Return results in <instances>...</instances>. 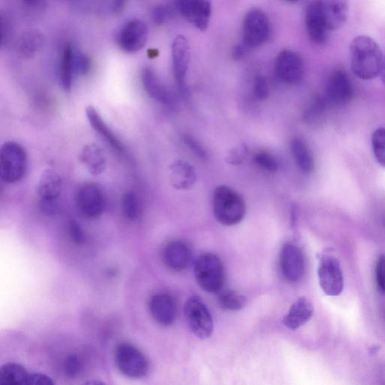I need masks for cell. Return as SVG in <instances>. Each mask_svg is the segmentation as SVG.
<instances>
[{
  "label": "cell",
  "mask_w": 385,
  "mask_h": 385,
  "mask_svg": "<svg viewBox=\"0 0 385 385\" xmlns=\"http://www.w3.org/2000/svg\"><path fill=\"white\" fill-rule=\"evenodd\" d=\"M352 70L362 80L369 81L380 75L383 52L374 40L367 36H358L350 44Z\"/></svg>",
  "instance_id": "1"
},
{
  "label": "cell",
  "mask_w": 385,
  "mask_h": 385,
  "mask_svg": "<svg viewBox=\"0 0 385 385\" xmlns=\"http://www.w3.org/2000/svg\"><path fill=\"white\" fill-rule=\"evenodd\" d=\"M213 211L220 224L234 226L245 218L246 207L241 195L232 188L221 185L214 192Z\"/></svg>",
  "instance_id": "2"
},
{
  "label": "cell",
  "mask_w": 385,
  "mask_h": 385,
  "mask_svg": "<svg viewBox=\"0 0 385 385\" xmlns=\"http://www.w3.org/2000/svg\"><path fill=\"white\" fill-rule=\"evenodd\" d=\"M28 171V155L18 142H5L0 149V178L6 184H16L24 178Z\"/></svg>",
  "instance_id": "3"
},
{
  "label": "cell",
  "mask_w": 385,
  "mask_h": 385,
  "mask_svg": "<svg viewBox=\"0 0 385 385\" xmlns=\"http://www.w3.org/2000/svg\"><path fill=\"white\" fill-rule=\"evenodd\" d=\"M195 275L199 286L206 292L219 293L224 286V266L220 258L214 254H203L197 257Z\"/></svg>",
  "instance_id": "4"
},
{
  "label": "cell",
  "mask_w": 385,
  "mask_h": 385,
  "mask_svg": "<svg viewBox=\"0 0 385 385\" xmlns=\"http://www.w3.org/2000/svg\"><path fill=\"white\" fill-rule=\"evenodd\" d=\"M61 190V175L54 169H48L42 173L37 187L38 205L42 213L47 216L58 213Z\"/></svg>",
  "instance_id": "5"
},
{
  "label": "cell",
  "mask_w": 385,
  "mask_h": 385,
  "mask_svg": "<svg viewBox=\"0 0 385 385\" xmlns=\"http://www.w3.org/2000/svg\"><path fill=\"white\" fill-rule=\"evenodd\" d=\"M75 201L78 211L89 219L100 217L107 206L104 190L94 183H86L79 186L75 192Z\"/></svg>",
  "instance_id": "6"
},
{
  "label": "cell",
  "mask_w": 385,
  "mask_h": 385,
  "mask_svg": "<svg viewBox=\"0 0 385 385\" xmlns=\"http://www.w3.org/2000/svg\"><path fill=\"white\" fill-rule=\"evenodd\" d=\"M116 361L123 374L133 379L144 377L149 369V361L141 350L129 343L116 348Z\"/></svg>",
  "instance_id": "7"
},
{
  "label": "cell",
  "mask_w": 385,
  "mask_h": 385,
  "mask_svg": "<svg viewBox=\"0 0 385 385\" xmlns=\"http://www.w3.org/2000/svg\"><path fill=\"white\" fill-rule=\"evenodd\" d=\"M185 316L190 331L201 339L209 338L214 330L212 317L197 296L190 298L185 305Z\"/></svg>",
  "instance_id": "8"
},
{
  "label": "cell",
  "mask_w": 385,
  "mask_h": 385,
  "mask_svg": "<svg viewBox=\"0 0 385 385\" xmlns=\"http://www.w3.org/2000/svg\"><path fill=\"white\" fill-rule=\"evenodd\" d=\"M270 32V25L267 15L259 9H252L246 14L243 20V44L248 49H256L266 43Z\"/></svg>",
  "instance_id": "9"
},
{
  "label": "cell",
  "mask_w": 385,
  "mask_h": 385,
  "mask_svg": "<svg viewBox=\"0 0 385 385\" xmlns=\"http://www.w3.org/2000/svg\"><path fill=\"white\" fill-rule=\"evenodd\" d=\"M318 275L320 286L326 295L336 297L341 294L344 288V278L341 264L336 257L322 255Z\"/></svg>",
  "instance_id": "10"
},
{
  "label": "cell",
  "mask_w": 385,
  "mask_h": 385,
  "mask_svg": "<svg viewBox=\"0 0 385 385\" xmlns=\"http://www.w3.org/2000/svg\"><path fill=\"white\" fill-rule=\"evenodd\" d=\"M354 90L350 77L343 70L334 72L326 87L324 99L329 108H342L350 103Z\"/></svg>",
  "instance_id": "11"
},
{
  "label": "cell",
  "mask_w": 385,
  "mask_h": 385,
  "mask_svg": "<svg viewBox=\"0 0 385 385\" xmlns=\"http://www.w3.org/2000/svg\"><path fill=\"white\" fill-rule=\"evenodd\" d=\"M149 36V28L145 23L139 19H133L121 28L117 42L123 51L133 54L141 51L145 47Z\"/></svg>",
  "instance_id": "12"
},
{
  "label": "cell",
  "mask_w": 385,
  "mask_h": 385,
  "mask_svg": "<svg viewBox=\"0 0 385 385\" xmlns=\"http://www.w3.org/2000/svg\"><path fill=\"white\" fill-rule=\"evenodd\" d=\"M173 70L176 85L181 96H188L186 78L190 64V47L187 39L177 37L172 47Z\"/></svg>",
  "instance_id": "13"
},
{
  "label": "cell",
  "mask_w": 385,
  "mask_h": 385,
  "mask_svg": "<svg viewBox=\"0 0 385 385\" xmlns=\"http://www.w3.org/2000/svg\"><path fill=\"white\" fill-rule=\"evenodd\" d=\"M280 267L283 276L289 282L296 283L302 279L305 273V262L299 246L288 243L282 247Z\"/></svg>",
  "instance_id": "14"
},
{
  "label": "cell",
  "mask_w": 385,
  "mask_h": 385,
  "mask_svg": "<svg viewBox=\"0 0 385 385\" xmlns=\"http://www.w3.org/2000/svg\"><path fill=\"white\" fill-rule=\"evenodd\" d=\"M276 71L281 81L291 85L300 84L304 77V65L300 56L291 50L281 51L276 59Z\"/></svg>",
  "instance_id": "15"
},
{
  "label": "cell",
  "mask_w": 385,
  "mask_h": 385,
  "mask_svg": "<svg viewBox=\"0 0 385 385\" xmlns=\"http://www.w3.org/2000/svg\"><path fill=\"white\" fill-rule=\"evenodd\" d=\"M176 7L197 29L201 31L207 29L212 13L209 0H176Z\"/></svg>",
  "instance_id": "16"
},
{
  "label": "cell",
  "mask_w": 385,
  "mask_h": 385,
  "mask_svg": "<svg viewBox=\"0 0 385 385\" xmlns=\"http://www.w3.org/2000/svg\"><path fill=\"white\" fill-rule=\"evenodd\" d=\"M329 31L341 29L349 14L348 0H316Z\"/></svg>",
  "instance_id": "17"
},
{
  "label": "cell",
  "mask_w": 385,
  "mask_h": 385,
  "mask_svg": "<svg viewBox=\"0 0 385 385\" xmlns=\"http://www.w3.org/2000/svg\"><path fill=\"white\" fill-rule=\"evenodd\" d=\"M149 310L153 319L163 326L173 325L177 318L176 303L167 293L155 294L150 300Z\"/></svg>",
  "instance_id": "18"
},
{
  "label": "cell",
  "mask_w": 385,
  "mask_h": 385,
  "mask_svg": "<svg viewBox=\"0 0 385 385\" xmlns=\"http://www.w3.org/2000/svg\"><path fill=\"white\" fill-rule=\"evenodd\" d=\"M165 266L174 271H182L189 265L190 251L182 241L173 240L166 244L162 252Z\"/></svg>",
  "instance_id": "19"
},
{
  "label": "cell",
  "mask_w": 385,
  "mask_h": 385,
  "mask_svg": "<svg viewBox=\"0 0 385 385\" xmlns=\"http://www.w3.org/2000/svg\"><path fill=\"white\" fill-rule=\"evenodd\" d=\"M87 118L90 126L100 135L102 138L111 147L120 155L126 154V146L118 139L117 135L107 126L103 118L101 117L97 110L92 106H89L85 110Z\"/></svg>",
  "instance_id": "20"
},
{
  "label": "cell",
  "mask_w": 385,
  "mask_h": 385,
  "mask_svg": "<svg viewBox=\"0 0 385 385\" xmlns=\"http://www.w3.org/2000/svg\"><path fill=\"white\" fill-rule=\"evenodd\" d=\"M305 26L311 41L317 44L325 43L328 37V30L318 3L312 2L305 11Z\"/></svg>",
  "instance_id": "21"
},
{
  "label": "cell",
  "mask_w": 385,
  "mask_h": 385,
  "mask_svg": "<svg viewBox=\"0 0 385 385\" xmlns=\"http://www.w3.org/2000/svg\"><path fill=\"white\" fill-rule=\"evenodd\" d=\"M313 312L314 307L311 301L301 297L291 305L283 323L291 330H298L311 319Z\"/></svg>",
  "instance_id": "22"
},
{
  "label": "cell",
  "mask_w": 385,
  "mask_h": 385,
  "mask_svg": "<svg viewBox=\"0 0 385 385\" xmlns=\"http://www.w3.org/2000/svg\"><path fill=\"white\" fill-rule=\"evenodd\" d=\"M80 159L92 176H99L106 171V157L104 150L96 143H88L83 147L80 153Z\"/></svg>",
  "instance_id": "23"
},
{
  "label": "cell",
  "mask_w": 385,
  "mask_h": 385,
  "mask_svg": "<svg viewBox=\"0 0 385 385\" xmlns=\"http://www.w3.org/2000/svg\"><path fill=\"white\" fill-rule=\"evenodd\" d=\"M142 83L147 94L164 104L171 103V94L155 72L150 68H145L142 73Z\"/></svg>",
  "instance_id": "24"
},
{
  "label": "cell",
  "mask_w": 385,
  "mask_h": 385,
  "mask_svg": "<svg viewBox=\"0 0 385 385\" xmlns=\"http://www.w3.org/2000/svg\"><path fill=\"white\" fill-rule=\"evenodd\" d=\"M76 47L72 44H67L64 47L60 62V81L66 92H70L77 76L75 66V52Z\"/></svg>",
  "instance_id": "25"
},
{
  "label": "cell",
  "mask_w": 385,
  "mask_h": 385,
  "mask_svg": "<svg viewBox=\"0 0 385 385\" xmlns=\"http://www.w3.org/2000/svg\"><path fill=\"white\" fill-rule=\"evenodd\" d=\"M171 180L176 189H189L197 180L195 169L188 163L178 160L171 166Z\"/></svg>",
  "instance_id": "26"
},
{
  "label": "cell",
  "mask_w": 385,
  "mask_h": 385,
  "mask_svg": "<svg viewBox=\"0 0 385 385\" xmlns=\"http://www.w3.org/2000/svg\"><path fill=\"white\" fill-rule=\"evenodd\" d=\"M294 161L300 171L310 174L314 169V160L309 146L300 138L293 139L291 145Z\"/></svg>",
  "instance_id": "27"
},
{
  "label": "cell",
  "mask_w": 385,
  "mask_h": 385,
  "mask_svg": "<svg viewBox=\"0 0 385 385\" xmlns=\"http://www.w3.org/2000/svg\"><path fill=\"white\" fill-rule=\"evenodd\" d=\"M44 39L42 33L30 30L22 34L16 43L18 54L24 59L35 56L43 47Z\"/></svg>",
  "instance_id": "28"
},
{
  "label": "cell",
  "mask_w": 385,
  "mask_h": 385,
  "mask_svg": "<svg viewBox=\"0 0 385 385\" xmlns=\"http://www.w3.org/2000/svg\"><path fill=\"white\" fill-rule=\"evenodd\" d=\"M30 374L18 364L9 363L0 369V384L5 385H28Z\"/></svg>",
  "instance_id": "29"
},
{
  "label": "cell",
  "mask_w": 385,
  "mask_h": 385,
  "mask_svg": "<svg viewBox=\"0 0 385 385\" xmlns=\"http://www.w3.org/2000/svg\"><path fill=\"white\" fill-rule=\"evenodd\" d=\"M220 307L226 311H239L246 305L245 297L232 290L221 291L218 298Z\"/></svg>",
  "instance_id": "30"
},
{
  "label": "cell",
  "mask_w": 385,
  "mask_h": 385,
  "mask_svg": "<svg viewBox=\"0 0 385 385\" xmlns=\"http://www.w3.org/2000/svg\"><path fill=\"white\" fill-rule=\"evenodd\" d=\"M122 211L128 221L131 222L138 221L141 215V206L140 200L133 192H126L122 197Z\"/></svg>",
  "instance_id": "31"
},
{
  "label": "cell",
  "mask_w": 385,
  "mask_h": 385,
  "mask_svg": "<svg viewBox=\"0 0 385 385\" xmlns=\"http://www.w3.org/2000/svg\"><path fill=\"white\" fill-rule=\"evenodd\" d=\"M372 147L377 162L385 168V128H379L372 134Z\"/></svg>",
  "instance_id": "32"
},
{
  "label": "cell",
  "mask_w": 385,
  "mask_h": 385,
  "mask_svg": "<svg viewBox=\"0 0 385 385\" xmlns=\"http://www.w3.org/2000/svg\"><path fill=\"white\" fill-rule=\"evenodd\" d=\"M83 364L80 356L73 354L66 358L64 362V372L69 378H75L80 374Z\"/></svg>",
  "instance_id": "33"
},
{
  "label": "cell",
  "mask_w": 385,
  "mask_h": 385,
  "mask_svg": "<svg viewBox=\"0 0 385 385\" xmlns=\"http://www.w3.org/2000/svg\"><path fill=\"white\" fill-rule=\"evenodd\" d=\"M253 160L259 167L269 172H276L279 171V163L276 158L267 152H259L254 155Z\"/></svg>",
  "instance_id": "34"
},
{
  "label": "cell",
  "mask_w": 385,
  "mask_h": 385,
  "mask_svg": "<svg viewBox=\"0 0 385 385\" xmlns=\"http://www.w3.org/2000/svg\"><path fill=\"white\" fill-rule=\"evenodd\" d=\"M0 30H1V45L2 47H8L13 39L14 28L13 22L10 18L2 14L0 18Z\"/></svg>",
  "instance_id": "35"
},
{
  "label": "cell",
  "mask_w": 385,
  "mask_h": 385,
  "mask_svg": "<svg viewBox=\"0 0 385 385\" xmlns=\"http://www.w3.org/2000/svg\"><path fill=\"white\" fill-rule=\"evenodd\" d=\"M328 107L324 97H316L305 113V118L309 121L316 118Z\"/></svg>",
  "instance_id": "36"
},
{
  "label": "cell",
  "mask_w": 385,
  "mask_h": 385,
  "mask_svg": "<svg viewBox=\"0 0 385 385\" xmlns=\"http://www.w3.org/2000/svg\"><path fill=\"white\" fill-rule=\"evenodd\" d=\"M68 230L71 240L76 245H82L85 241V233L82 226L75 221H71L68 225Z\"/></svg>",
  "instance_id": "37"
},
{
  "label": "cell",
  "mask_w": 385,
  "mask_h": 385,
  "mask_svg": "<svg viewBox=\"0 0 385 385\" xmlns=\"http://www.w3.org/2000/svg\"><path fill=\"white\" fill-rule=\"evenodd\" d=\"M248 153L247 147L242 145L231 151L226 157V161L232 165H240L245 161Z\"/></svg>",
  "instance_id": "38"
},
{
  "label": "cell",
  "mask_w": 385,
  "mask_h": 385,
  "mask_svg": "<svg viewBox=\"0 0 385 385\" xmlns=\"http://www.w3.org/2000/svg\"><path fill=\"white\" fill-rule=\"evenodd\" d=\"M269 85L267 79L262 76H257L254 82V93L259 99H266L269 97Z\"/></svg>",
  "instance_id": "39"
},
{
  "label": "cell",
  "mask_w": 385,
  "mask_h": 385,
  "mask_svg": "<svg viewBox=\"0 0 385 385\" xmlns=\"http://www.w3.org/2000/svg\"><path fill=\"white\" fill-rule=\"evenodd\" d=\"M376 279L379 290L385 294V255H381L376 266Z\"/></svg>",
  "instance_id": "40"
},
{
  "label": "cell",
  "mask_w": 385,
  "mask_h": 385,
  "mask_svg": "<svg viewBox=\"0 0 385 385\" xmlns=\"http://www.w3.org/2000/svg\"><path fill=\"white\" fill-rule=\"evenodd\" d=\"M183 140L188 148L201 159H207V152L201 144L190 135H185Z\"/></svg>",
  "instance_id": "41"
},
{
  "label": "cell",
  "mask_w": 385,
  "mask_h": 385,
  "mask_svg": "<svg viewBox=\"0 0 385 385\" xmlns=\"http://www.w3.org/2000/svg\"><path fill=\"white\" fill-rule=\"evenodd\" d=\"M152 19L156 25H161L166 20L169 16V11L165 6H156L152 11Z\"/></svg>",
  "instance_id": "42"
},
{
  "label": "cell",
  "mask_w": 385,
  "mask_h": 385,
  "mask_svg": "<svg viewBox=\"0 0 385 385\" xmlns=\"http://www.w3.org/2000/svg\"><path fill=\"white\" fill-rule=\"evenodd\" d=\"M52 379L41 373H34V374H30L28 385H52L54 384Z\"/></svg>",
  "instance_id": "43"
},
{
  "label": "cell",
  "mask_w": 385,
  "mask_h": 385,
  "mask_svg": "<svg viewBox=\"0 0 385 385\" xmlns=\"http://www.w3.org/2000/svg\"><path fill=\"white\" fill-rule=\"evenodd\" d=\"M128 0H112L111 8L113 13L119 15L126 8Z\"/></svg>",
  "instance_id": "44"
},
{
  "label": "cell",
  "mask_w": 385,
  "mask_h": 385,
  "mask_svg": "<svg viewBox=\"0 0 385 385\" xmlns=\"http://www.w3.org/2000/svg\"><path fill=\"white\" fill-rule=\"evenodd\" d=\"M25 6L34 9H41L47 5V0H22Z\"/></svg>",
  "instance_id": "45"
},
{
  "label": "cell",
  "mask_w": 385,
  "mask_h": 385,
  "mask_svg": "<svg viewBox=\"0 0 385 385\" xmlns=\"http://www.w3.org/2000/svg\"><path fill=\"white\" fill-rule=\"evenodd\" d=\"M247 49L248 48L244 44L237 45L236 48L233 51L234 59L236 60H240L241 59H243L245 54L246 53Z\"/></svg>",
  "instance_id": "46"
},
{
  "label": "cell",
  "mask_w": 385,
  "mask_h": 385,
  "mask_svg": "<svg viewBox=\"0 0 385 385\" xmlns=\"http://www.w3.org/2000/svg\"><path fill=\"white\" fill-rule=\"evenodd\" d=\"M379 75L381 76L383 84L385 85V54H384L383 55V60L381 63V71H380Z\"/></svg>",
  "instance_id": "47"
},
{
  "label": "cell",
  "mask_w": 385,
  "mask_h": 385,
  "mask_svg": "<svg viewBox=\"0 0 385 385\" xmlns=\"http://www.w3.org/2000/svg\"><path fill=\"white\" fill-rule=\"evenodd\" d=\"M286 1L293 4L298 2V0H286Z\"/></svg>",
  "instance_id": "48"
}]
</instances>
